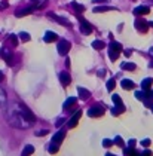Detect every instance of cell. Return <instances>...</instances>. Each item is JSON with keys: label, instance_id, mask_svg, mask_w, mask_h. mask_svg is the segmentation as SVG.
I'll use <instances>...</instances> for the list:
<instances>
[{"label": "cell", "instance_id": "18", "mask_svg": "<svg viewBox=\"0 0 153 156\" xmlns=\"http://www.w3.org/2000/svg\"><path fill=\"white\" fill-rule=\"evenodd\" d=\"M116 7H112V6H97L94 7V12L95 14H100V12H107V11H115Z\"/></svg>", "mask_w": 153, "mask_h": 156}, {"label": "cell", "instance_id": "40", "mask_svg": "<svg viewBox=\"0 0 153 156\" xmlns=\"http://www.w3.org/2000/svg\"><path fill=\"white\" fill-rule=\"evenodd\" d=\"M94 3H104V2H107V0H92Z\"/></svg>", "mask_w": 153, "mask_h": 156}, {"label": "cell", "instance_id": "8", "mask_svg": "<svg viewBox=\"0 0 153 156\" xmlns=\"http://www.w3.org/2000/svg\"><path fill=\"white\" fill-rule=\"evenodd\" d=\"M37 6H27V7H22V9H20V11H16V16H18V18H22V16H25V15H30L33 11L36 9Z\"/></svg>", "mask_w": 153, "mask_h": 156}, {"label": "cell", "instance_id": "32", "mask_svg": "<svg viewBox=\"0 0 153 156\" xmlns=\"http://www.w3.org/2000/svg\"><path fill=\"white\" fill-rule=\"evenodd\" d=\"M115 86H116L115 79H110V80L107 82V89H109V91H113V89H115Z\"/></svg>", "mask_w": 153, "mask_h": 156}, {"label": "cell", "instance_id": "16", "mask_svg": "<svg viewBox=\"0 0 153 156\" xmlns=\"http://www.w3.org/2000/svg\"><path fill=\"white\" fill-rule=\"evenodd\" d=\"M78 92H79V97H80L82 100H88V98L91 97V92H89L88 89L82 88V86H79V88H78Z\"/></svg>", "mask_w": 153, "mask_h": 156}, {"label": "cell", "instance_id": "1", "mask_svg": "<svg viewBox=\"0 0 153 156\" xmlns=\"http://www.w3.org/2000/svg\"><path fill=\"white\" fill-rule=\"evenodd\" d=\"M7 120H9V124L13 126V128H20V129H27L30 128L33 124L28 122L27 119H25L22 115H21V111L18 109V104H15V106H12L9 110H7Z\"/></svg>", "mask_w": 153, "mask_h": 156}, {"label": "cell", "instance_id": "20", "mask_svg": "<svg viewBox=\"0 0 153 156\" xmlns=\"http://www.w3.org/2000/svg\"><path fill=\"white\" fill-rule=\"evenodd\" d=\"M152 83H153V79H152V77H147V79H144V80L141 82V88H143V91H147V89L150 88Z\"/></svg>", "mask_w": 153, "mask_h": 156}, {"label": "cell", "instance_id": "43", "mask_svg": "<svg viewBox=\"0 0 153 156\" xmlns=\"http://www.w3.org/2000/svg\"><path fill=\"white\" fill-rule=\"evenodd\" d=\"M31 2H33V3H39V0H31Z\"/></svg>", "mask_w": 153, "mask_h": 156}, {"label": "cell", "instance_id": "11", "mask_svg": "<svg viewBox=\"0 0 153 156\" xmlns=\"http://www.w3.org/2000/svg\"><path fill=\"white\" fill-rule=\"evenodd\" d=\"M147 14H150V7L149 6H138V7H135L134 9V15H137V16L147 15Z\"/></svg>", "mask_w": 153, "mask_h": 156}, {"label": "cell", "instance_id": "13", "mask_svg": "<svg viewBox=\"0 0 153 156\" xmlns=\"http://www.w3.org/2000/svg\"><path fill=\"white\" fill-rule=\"evenodd\" d=\"M57 39H58V36H57V33H54V31H46V33H45V37H43V40H45L46 43L55 42Z\"/></svg>", "mask_w": 153, "mask_h": 156}, {"label": "cell", "instance_id": "17", "mask_svg": "<svg viewBox=\"0 0 153 156\" xmlns=\"http://www.w3.org/2000/svg\"><path fill=\"white\" fill-rule=\"evenodd\" d=\"M121 85H122V88H123V89H126V91L134 89V86H135V83H134L132 80H129V79H123V80L121 82Z\"/></svg>", "mask_w": 153, "mask_h": 156}, {"label": "cell", "instance_id": "15", "mask_svg": "<svg viewBox=\"0 0 153 156\" xmlns=\"http://www.w3.org/2000/svg\"><path fill=\"white\" fill-rule=\"evenodd\" d=\"M64 137H65V132L61 129V131H58V132L52 137V141H54V143H58V144H61V141L64 140Z\"/></svg>", "mask_w": 153, "mask_h": 156}, {"label": "cell", "instance_id": "42", "mask_svg": "<svg viewBox=\"0 0 153 156\" xmlns=\"http://www.w3.org/2000/svg\"><path fill=\"white\" fill-rule=\"evenodd\" d=\"M149 52H150V55L153 57V48H150V51H149Z\"/></svg>", "mask_w": 153, "mask_h": 156}, {"label": "cell", "instance_id": "36", "mask_svg": "<svg viewBox=\"0 0 153 156\" xmlns=\"http://www.w3.org/2000/svg\"><path fill=\"white\" fill-rule=\"evenodd\" d=\"M141 144H143V147H149L150 146V140L149 138H144V140L141 141Z\"/></svg>", "mask_w": 153, "mask_h": 156}, {"label": "cell", "instance_id": "10", "mask_svg": "<svg viewBox=\"0 0 153 156\" xmlns=\"http://www.w3.org/2000/svg\"><path fill=\"white\" fill-rule=\"evenodd\" d=\"M80 116H82V111H80V110H78V111H76V113L70 118V120H69V126H70V128H74L76 125H78V122H79Z\"/></svg>", "mask_w": 153, "mask_h": 156}, {"label": "cell", "instance_id": "45", "mask_svg": "<svg viewBox=\"0 0 153 156\" xmlns=\"http://www.w3.org/2000/svg\"><path fill=\"white\" fill-rule=\"evenodd\" d=\"M106 156H115V155H112V153H107Z\"/></svg>", "mask_w": 153, "mask_h": 156}, {"label": "cell", "instance_id": "30", "mask_svg": "<svg viewBox=\"0 0 153 156\" xmlns=\"http://www.w3.org/2000/svg\"><path fill=\"white\" fill-rule=\"evenodd\" d=\"M135 97H137V100H140V101H144V98H146V92L137 91V92H135Z\"/></svg>", "mask_w": 153, "mask_h": 156}, {"label": "cell", "instance_id": "2", "mask_svg": "<svg viewBox=\"0 0 153 156\" xmlns=\"http://www.w3.org/2000/svg\"><path fill=\"white\" fill-rule=\"evenodd\" d=\"M18 109H20V111H21V115L28 120V122H31V124H34L36 122V116L33 115V111L27 107V106H24V104H18Z\"/></svg>", "mask_w": 153, "mask_h": 156}, {"label": "cell", "instance_id": "12", "mask_svg": "<svg viewBox=\"0 0 153 156\" xmlns=\"http://www.w3.org/2000/svg\"><path fill=\"white\" fill-rule=\"evenodd\" d=\"M0 57L5 58V59H6V63L9 64V66L13 64V61H12V54H11V52H7L6 49H2V51H0Z\"/></svg>", "mask_w": 153, "mask_h": 156}, {"label": "cell", "instance_id": "29", "mask_svg": "<svg viewBox=\"0 0 153 156\" xmlns=\"http://www.w3.org/2000/svg\"><path fill=\"white\" fill-rule=\"evenodd\" d=\"M6 103V92L0 88V106H2V104H5Z\"/></svg>", "mask_w": 153, "mask_h": 156}, {"label": "cell", "instance_id": "24", "mask_svg": "<svg viewBox=\"0 0 153 156\" xmlns=\"http://www.w3.org/2000/svg\"><path fill=\"white\" fill-rule=\"evenodd\" d=\"M110 49H113V51H117V52H122V45L119 42H112L110 43Z\"/></svg>", "mask_w": 153, "mask_h": 156}, {"label": "cell", "instance_id": "39", "mask_svg": "<svg viewBox=\"0 0 153 156\" xmlns=\"http://www.w3.org/2000/svg\"><path fill=\"white\" fill-rule=\"evenodd\" d=\"M141 156H152V152H150V150H146V152H143Z\"/></svg>", "mask_w": 153, "mask_h": 156}, {"label": "cell", "instance_id": "23", "mask_svg": "<svg viewBox=\"0 0 153 156\" xmlns=\"http://www.w3.org/2000/svg\"><path fill=\"white\" fill-rule=\"evenodd\" d=\"M121 67L123 68V70H128V72H134L135 70V64L134 63H123Z\"/></svg>", "mask_w": 153, "mask_h": 156}, {"label": "cell", "instance_id": "19", "mask_svg": "<svg viewBox=\"0 0 153 156\" xmlns=\"http://www.w3.org/2000/svg\"><path fill=\"white\" fill-rule=\"evenodd\" d=\"M33 153H34V147H33V146L27 144V146L24 147V150H22V156H31Z\"/></svg>", "mask_w": 153, "mask_h": 156}, {"label": "cell", "instance_id": "26", "mask_svg": "<svg viewBox=\"0 0 153 156\" xmlns=\"http://www.w3.org/2000/svg\"><path fill=\"white\" fill-rule=\"evenodd\" d=\"M71 6H73V9L78 12V14H80V12H83L85 11V6L83 5H79V3H76V2H73L71 3Z\"/></svg>", "mask_w": 153, "mask_h": 156}, {"label": "cell", "instance_id": "27", "mask_svg": "<svg viewBox=\"0 0 153 156\" xmlns=\"http://www.w3.org/2000/svg\"><path fill=\"white\" fill-rule=\"evenodd\" d=\"M58 146H59L58 143H54V141L51 143V144H49V147H48L49 153H57V152H58Z\"/></svg>", "mask_w": 153, "mask_h": 156}, {"label": "cell", "instance_id": "46", "mask_svg": "<svg viewBox=\"0 0 153 156\" xmlns=\"http://www.w3.org/2000/svg\"><path fill=\"white\" fill-rule=\"evenodd\" d=\"M152 111H153V107H152Z\"/></svg>", "mask_w": 153, "mask_h": 156}, {"label": "cell", "instance_id": "4", "mask_svg": "<svg viewBox=\"0 0 153 156\" xmlns=\"http://www.w3.org/2000/svg\"><path fill=\"white\" fill-rule=\"evenodd\" d=\"M70 48H71V45H70V42L69 40H59V43H58V54L59 55H67L69 54V51H70Z\"/></svg>", "mask_w": 153, "mask_h": 156}, {"label": "cell", "instance_id": "34", "mask_svg": "<svg viewBox=\"0 0 153 156\" xmlns=\"http://www.w3.org/2000/svg\"><path fill=\"white\" fill-rule=\"evenodd\" d=\"M113 143H115L113 140H107V138H106V140L103 141V146L104 147H110V146H113Z\"/></svg>", "mask_w": 153, "mask_h": 156}, {"label": "cell", "instance_id": "33", "mask_svg": "<svg viewBox=\"0 0 153 156\" xmlns=\"http://www.w3.org/2000/svg\"><path fill=\"white\" fill-rule=\"evenodd\" d=\"M9 40H11V43H12L13 46L18 45V37H16L15 34H11V36H9Z\"/></svg>", "mask_w": 153, "mask_h": 156}, {"label": "cell", "instance_id": "6", "mask_svg": "<svg viewBox=\"0 0 153 156\" xmlns=\"http://www.w3.org/2000/svg\"><path fill=\"white\" fill-rule=\"evenodd\" d=\"M79 21H80V31H82L83 34H86V36H88V34H91V33H92V25H91L86 20H83L82 16L79 18Z\"/></svg>", "mask_w": 153, "mask_h": 156}, {"label": "cell", "instance_id": "37", "mask_svg": "<svg viewBox=\"0 0 153 156\" xmlns=\"http://www.w3.org/2000/svg\"><path fill=\"white\" fill-rule=\"evenodd\" d=\"M46 134H48V131H46V129H42L40 132H36V135H37V137H42V135H46Z\"/></svg>", "mask_w": 153, "mask_h": 156}, {"label": "cell", "instance_id": "28", "mask_svg": "<svg viewBox=\"0 0 153 156\" xmlns=\"http://www.w3.org/2000/svg\"><path fill=\"white\" fill-rule=\"evenodd\" d=\"M125 155H126V156H138V153L134 150V147H129V149H125Z\"/></svg>", "mask_w": 153, "mask_h": 156}, {"label": "cell", "instance_id": "25", "mask_svg": "<svg viewBox=\"0 0 153 156\" xmlns=\"http://www.w3.org/2000/svg\"><path fill=\"white\" fill-rule=\"evenodd\" d=\"M119 54H121V52L113 51V49H110V48H109V57H110V59H112V61H116L117 57H119Z\"/></svg>", "mask_w": 153, "mask_h": 156}, {"label": "cell", "instance_id": "9", "mask_svg": "<svg viewBox=\"0 0 153 156\" xmlns=\"http://www.w3.org/2000/svg\"><path fill=\"white\" fill-rule=\"evenodd\" d=\"M58 77H59V80H61V85H64V86H69L71 83V76L65 72H61L58 74Z\"/></svg>", "mask_w": 153, "mask_h": 156}, {"label": "cell", "instance_id": "22", "mask_svg": "<svg viewBox=\"0 0 153 156\" xmlns=\"http://www.w3.org/2000/svg\"><path fill=\"white\" fill-rule=\"evenodd\" d=\"M92 48L100 51V49H104L106 45H104V42H101V40H94V42H92Z\"/></svg>", "mask_w": 153, "mask_h": 156}, {"label": "cell", "instance_id": "5", "mask_svg": "<svg viewBox=\"0 0 153 156\" xmlns=\"http://www.w3.org/2000/svg\"><path fill=\"white\" fill-rule=\"evenodd\" d=\"M103 115H104V109L101 106H92L88 110V116H91V118H100Z\"/></svg>", "mask_w": 153, "mask_h": 156}, {"label": "cell", "instance_id": "21", "mask_svg": "<svg viewBox=\"0 0 153 156\" xmlns=\"http://www.w3.org/2000/svg\"><path fill=\"white\" fill-rule=\"evenodd\" d=\"M76 101H78V98H76V97H70L69 100L64 103V109H65V110H69L71 106H74V104H76Z\"/></svg>", "mask_w": 153, "mask_h": 156}, {"label": "cell", "instance_id": "35", "mask_svg": "<svg viewBox=\"0 0 153 156\" xmlns=\"http://www.w3.org/2000/svg\"><path fill=\"white\" fill-rule=\"evenodd\" d=\"M115 143H116L117 146H121V147H122V146H123V140H122V137H116V138H115Z\"/></svg>", "mask_w": 153, "mask_h": 156}, {"label": "cell", "instance_id": "38", "mask_svg": "<svg viewBox=\"0 0 153 156\" xmlns=\"http://www.w3.org/2000/svg\"><path fill=\"white\" fill-rule=\"evenodd\" d=\"M128 146H129V147H134V146H135V140H134V138L128 141Z\"/></svg>", "mask_w": 153, "mask_h": 156}, {"label": "cell", "instance_id": "41", "mask_svg": "<svg viewBox=\"0 0 153 156\" xmlns=\"http://www.w3.org/2000/svg\"><path fill=\"white\" fill-rule=\"evenodd\" d=\"M7 5L6 3H0V11H2V9H5V7H6Z\"/></svg>", "mask_w": 153, "mask_h": 156}, {"label": "cell", "instance_id": "7", "mask_svg": "<svg viewBox=\"0 0 153 156\" xmlns=\"http://www.w3.org/2000/svg\"><path fill=\"white\" fill-rule=\"evenodd\" d=\"M134 25H135V28H137L138 31H141V33H146L149 30V27H150L149 22H146L144 20H137L134 22Z\"/></svg>", "mask_w": 153, "mask_h": 156}, {"label": "cell", "instance_id": "31", "mask_svg": "<svg viewBox=\"0 0 153 156\" xmlns=\"http://www.w3.org/2000/svg\"><path fill=\"white\" fill-rule=\"evenodd\" d=\"M20 37H21L22 42H28L30 40V34L25 33V31H22V33H20Z\"/></svg>", "mask_w": 153, "mask_h": 156}, {"label": "cell", "instance_id": "3", "mask_svg": "<svg viewBox=\"0 0 153 156\" xmlns=\"http://www.w3.org/2000/svg\"><path fill=\"white\" fill-rule=\"evenodd\" d=\"M112 100H113V103H115V107H113V110H112V113H113V115L123 113V111H125V106H123L121 97H119V95H113Z\"/></svg>", "mask_w": 153, "mask_h": 156}, {"label": "cell", "instance_id": "14", "mask_svg": "<svg viewBox=\"0 0 153 156\" xmlns=\"http://www.w3.org/2000/svg\"><path fill=\"white\" fill-rule=\"evenodd\" d=\"M49 16H51V18H52V20H55L57 22H59V24H63V25H65V27H70V22L69 21H67L65 18H61V16H57L55 14H49Z\"/></svg>", "mask_w": 153, "mask_h": 156}, {"label": "cell", "instance_id": "44", "mask_svg": "<svg viewBox=\"0 0 153 156\" xmlns=\"http://www.w3.org/2000/svg\"><path fill=\"white\" fill-rule=\"evenodd\" d=\"M149 25H150V27H153V21H152V22H149Z\"/></svg>", "mask_w": 153, "mask_h": 156}]
</instances>
